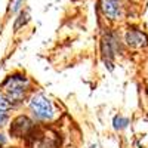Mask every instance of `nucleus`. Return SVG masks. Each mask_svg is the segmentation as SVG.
Wrapping results in <instances>:
<instances>
[{
	"mask_svg": "<svg viewBox=\"0 0 148 148\" xmlns=\"http://www.w3.org/2000/svg\"><path fill=\"white\" fill-rule=\"evenodd\" d=\"M89 148H96V145H95V144H92V145H90Z\"/></svg>",
	"mask_w": 148,
	"mask_h": 148,
	"instance_id": "ddd939ff",
	"label": "nucleus"
},
{
	"mask_svg": "<svg viewBox=\"0 0 148 148\" xmlns=\"http://www.w3.org/2000/svg\"><path fill=\"white\" fill-rule=\"evenodd\" d=\"M6 144V136L3 133H0V145H5Z\"/></svg>",
	"mask_w": 148,
	"mask_h": 148,
	"instance_id": "f8f14e48",
	"label": "nucleus"
},
{
	"mask_svg": "<svg viewBox=\"0 0 148 148\" xmlns=\"http://www.w3.org/2000/svg\"><path fill=\"white\" fill-rule=\"evenodd\" d=\"M113 125H114V129L116 130H121V129H125L129 125V120L125 119V117H121V116H116L113 119Z\"/></svg>",
	"mask_w": 148,
	"mask_h": 148,
	"instance_id": "6e6552de",
	"label": "nucleus"
},
{
	"mask_svg": "<svg viewBox=\"0 0 148 148\" xmlns=\"http://www.w3.org/2000/svg\"><path fill=\"white\" fill-rule=\"evenodd\" d=\"M3 89L6 90V96L12 101V104H19L24 101L27 95V90L30 88V80L24 74H12L3 82Z\"/></svg>",
	"mask_w": 148,
	"mask_h": 148,
	"instance_id": "f257e3e1",
	"label": "nucleus"
},
{
	"mask_svg": "<svg viewBox=\"0 0 148 148\" xmlns=\"http://www.w3.org/2000/svg\"><path fill=\"white\" fill-rule=\"evenodd\" d=\"M9 120V114H8V111H3V110H0V127L5 126L6 123Z\"/></svg>",
	"mask_w": 148,
	"mask_h": 148,
	"instance_id": "9b49d317",
	"label": "nucleus"
},
{
	"mask_svg": "<svg viewBox=\"0 0 148 148\" xmlns=\"http://www.w3.org/2000/svg\"><path fill=\"white\" fill-rule=\"evenodd\" d=\"M24 6V0H10L9 3V14H18Z\"/></svg>",
	"mask_w": 148,
	"mask_h": 148,
	"instance_id": "1a4fd4ad",
	"label": "nucleus"
},
{
	"mask_svg": "<svg viewBox=\"0 0 148 148\" xmlns=\"http://www.w3.org/2000/svg\"><path fill=\"white\" fill-rule=\"evenodd\" d=\"M33 148H58V141L55 136L49 135H39L33 139Z\"/></svg>",
	"mask_w": 148,
	"mask_h": 148,
	"instance_id": "423d86ee",
	"label": "nucleus"
},
{
	"mask_svg": "<svg viewBox=\"0 0 148 148\" xmlns=\"http://www.w3.org/2000/svg\"><path fill=\"white\" fill-rule=\"evenodd\" d=\"M30 21V12L28 10H19L18 18H15V24H14V30L18 31L21 30L24 25H27V22Z\"/></svg>",
	"mask_w": 148,
	"mask_h": 148,
	"instance_id": "0eeeda50",
	"label": "nucleus"
},
{
	"mask_svg": "<svg viewBox=\"0 0 148 148\" xmlns=\"http://www.w3.org/2000/svg\"><path fill=\"white\" fill-rule=\"evenodd\" d=\"M34 132V125L27 116H18L10 126V133L16 138H24L28 136Z\"/></svg>",
	"mask_w": 148,
	"mask_h": 148,
	"instance_id": "7ed1b4c3",
	"label": "nucleus"
},
{
	"mask_svg": "<svg viewBox=\"0 0 148 148\" xmlns=\"http://www.w3.org/2000/svg\"><path fill=\"white\" fill-rule=\"evenodd\" d=\"M15 105L12 104V101L9 99L8 96H5V95H0V110H3V111H9V110H12Z\"/></svg>",
	"mask_w": 148,
	"mask_h": 148,
	"instance_id": "9d476101",
	"label": "nucleus"
},
{
	"mask_svg": "<svg viewBox=\"0 0 148 148\" xmlns=\"http://www.w3.org/2000/svg\"><path fill=\"white\" fill-rule=\"evenodd\" d=\"M126 43L132 47H144L147 46V36L138 30H129L126 33Z\"/></svg>",
	"mask_w": 148,
	"mask_h": 148,
	"instance_id": "39448f33",
	"label": "nucleus"
},
{
	"mask_svg": "<svg viewBox=\"0 0 148 148\" xmlns=\"http://www.w3.org/2000/svg\"><path fill=\"white\" fill-rule=\"evenodd\" d=\"M28 110L31 116L39 121H49L55 114L52 101L42 93H36L31 96V99L28 101Z\"/></svg>",
	"mask_w": 148,
	"mask_h": 148,
	"instance_id": "f03ea898",
	"label": "nucleus"
},
{
	"mask_svg": "<svg viewBox=\"0 0 148 148\" xmlns=\"http://www.w3.org/2000/svg\"><path fill=\"white\" fill-rule=\"evenodd\" d=\"M99 8L108 19H120L121 16V3L120 0H101Z\"/></svg>",
	"mask_w": 148,
	"mask_h": 148,
	"instance_id": "20e7f679",
	"label": "nucleus"
}]
</instances>
